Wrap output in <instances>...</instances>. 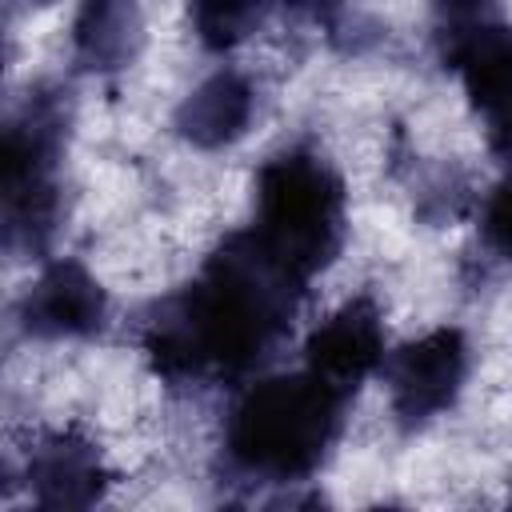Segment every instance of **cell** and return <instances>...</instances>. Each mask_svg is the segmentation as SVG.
I'll list each match as a JSON object with an SVG mask.
<instances>
[{"label":"cell","instance_id":"12","mask_svg":"<svg viewBox=\"0 0 512 512\" xmlns=\"http://www.w3.org/2000/svg\"><path fill=\"white\" fill-rule=\"evenodd\" d=\"M480 236H484L492 256L512 264V172L492 188V196L484 204V216H480Z\"/></svg>","mask_w":512,"mask_h":512},{"label":"cell","instance_id":"3","mask_svg":"<svg viewBox=\"0 0 512 512\" xmlns=\"http://www.w3.org/2000/svg\"><path fill=\"white\" fill-rule=\"evenodd\" d=\"M248 236L300 284H308L344 244V184L312 148L272 156L256 176V216Z\"/></svg>","mask_w":512,"mask_h":512},{"label":"cell","instance_id":"13","mask_svg":"<svg viewBox=\"0 0 512 512\" xmlns=\"http://www.w3.org/2000/svg\"><path fill=\"white\" fill-rule=\"evenodd\" d=\"M284 4H296V8H308V4H324V0H284Z\"/></svg>","mask_w":512,"mask_h":512},{"label":"cell","instance_id":"6","mask_svg":"<svg viewBox=\"0 0 512 512\" xmlns=\"http://www.w3.org/2000/svg\"><path fill=\"white\" fill-rule=\"evenodd\" d=\"M388 392H392V412L404 428H420L444 408L464 388L468 376V344L456 328H436L412 344H404L388 364Z\"/></svg>","mask_w":512,"mask_h":512},{"label":"cell","instance_id":"11","mask_svg":"<svg viewBox=\"0 0 512 512\" xmlns=\"http://www.w3.org/2000/svg\"><path fill=\"white\" fill-rule=\"evenodd\" d=\"M268 8L272 0H188V20L208 52H228L264 24Z\"/></svg>","mask_w":512,"mask_h":512},{"label":"cell","instance_id":"1","mask_svg":"<svg viewBox=\"0 0 512 512\" xmlns=\"http://www.w3.org/2000/svg\"><path fill=\"white\" fill-rule=\"evenodd\" d=\"M304 284L288 276L248 228L228 236L200 276L168 296L144 328L152 372L168 384L240 380L288 332Z\"/></svg>","mask_w":512,"mask_h":512},{"label":"cell","instance_id":"7","mask_svg":"<svg viewBox=\"0 0 512 512\" xmlns=\"http://www.w3.org/2000/svg\"><path fill=\"white\" fill-rule=\"evenodd\" d=\"M384 364V324L368 296L336 308L304 344V368L352 396Z\"/></svg>","mask_w":512,"mask_h":512},{"label":"cell","instance_id":"14","mask_svg":"<svg viewBox=\"0 0 512 512\" xmlns=\"http://www.w3.org/2000/svg\"><path fill=\"white\" fill-rule=\"evenodd\" d=\"M88 4H104V0H88Z\"/></svg>","mask_w":512,"mask_h":512},{"label":"cell","instance_id":"4","mask_svg":"<svg viewBox=\"0 0 512 512\" xmlns=\"http://www.w3.org/2000/svg\"><path fill=\"white\" fill-rule=\"evenodd\" d=\"M436 40L492 144L512 156V28L500 20L496 0H436Z\"/></svg>","mask_w":512,"mask_h":512},{"label":"cell","instance_id":"8","mask_svg":"<svg viewBox=\"0 0 512 512\" xmlns=\"http://www.w3.org/2000/svg\"><path fill=\"white\" fill-rule=\"evenodd\" d=\"M16 316H20V328L36 340L96 336L108 320V300L84 264L60 260L44 268L40 280L24 292Z\"/></svg>","mask_w":512,"mask_h":512},{"label":"cell","instance_id":"10","mask_svg":"<svg viewBox=\"0 0 512 512\" xmlns=\"http://www.w3.org/2000/svg\"><path fill=\"white\" fill-rule=\"evenodd\" d=\"M256 112V92L240 72H216L176 112V132L196 148H224L244 136Z\"/></svg>","mask_w":512,"mask_h":512},{"label":"cell","instance_id":"2","mask_svg":"<svg viewBox=\"0 0 512 512\" xmlns=\"http://www.w3.org/2000/svg\"><path fill=\"white\" fill-rule=\"evenodd\" d=\"M352 396L300 368L256 380L232 408L224 448L232 468L252 480H308L332 452Z\"/></svg>","mask_w":512,"mask_h":512},{"label":"cell","instance_id":"9","mask_svg":"<svg viewBox=\"0 0 512 512\" xmlns=\"http://www.w3.org/2000/svg\"><path fill=\"white\" fill-rule=\"evenodd\" d=\"M28 484H32L36 504H44V508H84V504H96L100 492H104L100 452L88 440L72 436V432H56L40 448H32Z\"/></svg>","mask_w":512,"mask_h":512},{"label":"cell","instance_id":"5","mask_svg":"<svg viewBox=\"0 0 512 512\" xmlns=\"http://www.w3.org/2000/svg\"><path fill=\"white\" fill-rule=\"evenodd\" d=\"M64 116L52 96H36L4 136V228L8 244H44L56 220Z\"/></svg>","mask_w":512,"mask_h":512}]
</instances>
